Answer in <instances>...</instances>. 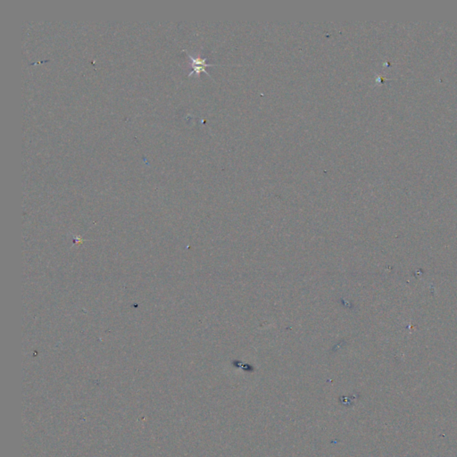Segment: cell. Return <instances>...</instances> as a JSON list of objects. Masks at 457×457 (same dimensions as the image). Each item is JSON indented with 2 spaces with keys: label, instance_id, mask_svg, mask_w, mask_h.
<instances>
[{
  "label": "cell",
  "instance_id": "cell-1",
  "mask_svg": "<svg viewBox=\"0 0 457 457\" xmlns=\"http://www.w3.org/2000/svg\"><path fill=\"white\" fill-rule=\"evenodd\" d=\"M186 53L188 54V58L191 61V66H192V72L188 73V77L192 76L193 74H196L197 76H199L201 72H205V73H207L208 76L211 77V75L206 71V67L214 66V64H208V63H207V58H202L200 56H191L187 51H186Z\"/></svg>",
  "mask_w": 457,
  "mask_h": 457
}]
</instances>
